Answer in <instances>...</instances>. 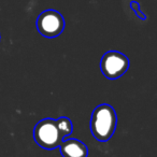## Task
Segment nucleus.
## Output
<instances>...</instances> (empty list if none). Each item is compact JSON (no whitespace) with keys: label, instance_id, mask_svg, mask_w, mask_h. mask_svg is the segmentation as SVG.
<instances>
[{"label":"nucleus","instance_id":"obj_1","mask_svg":"<svg viewBox=\"0 0 157 157\" xmlns=\"http://www.w3.org/2000/svg\"><path fill=\"white\" fill-rule=\"evenodd\" d=\"M117 125V116L113 107L108 103L97 105L92 113L90 131L96 140L107 142L114 135Z\"/></svg>","mask_w":157,"mask_h":157},{"label":"nucleus","instance_id":"obj_2","mask_svg":"<svg viewBox=\"0 0 157 157\" xmlns=\"http://www.w3.org/2000/svg\"><path fill=\"white\" fill-rule=\"evenodd\" d=\"M33 139L40 147L44 150H54L63 141L56 121L53 118H43L36 124L33 128Z\"/></svg>","mask_w":157,"mask_h":157},{"label":"nucleus","instance_id":"obj_3","mask_svg":"<svg viewBox=\"0 0 157 157\" xmlns=\"http://www.w3.org/2000/svg\"><path fill=\"white\" fill-rule=\"evenodd\" d=\"M129 68V59L118 51H109L105 53L100 60V69L102 74L109 80H116L127 72Z\"/></svg>","mask_w":157,"mask_h":157},{"label":"nucleus","instance_id":"obj_4","mask_svg":"<svg viewBox=\"0 0 157 157\" xmlns=\"http://www.w3.org/2000/svg\"><path fill=\"white\" fill-rule=\"evenodd\" d=\"M36 26L41 36L45 38H56L65 29V18L58 11L48 9L43 11L37 18Z\"/></svg>","mask_w":157,"mask_h":157},{"label":"nucleus","instance_id":"obj_5","mask_svg":"<svg viewBox=\"0 0 157 157\" xmlns=\"http://www.w3.org/2000/svg\"><path fill=\"white\" fill-rule=\"evenodd\" d=\"M59 151L63 157H87L88 148L85 143L75 138L63 139L59 144Z\"/></svg>","mask_w":157,"mask_h":157},{"label":"nucleus","instance_id":"obj_6","mask_svg":"<svg viewBox=\"0 0 157 157\" xmlns=\"http://www.w3.org/2000/svg\"><path fill=\"white\" fill-rule=\"evenodd\" d=\"M55 121H56L57 128H58L59 133H60L63 140L66 139V137H68V136L73 132V124H72L70 118L63 116V117H59Z\"/></svg>","mask_w":157,"mask_h":157},{"label":"nucleus","instance_id":"obj_7","mask_svg":"<svg viewBox=\"0 0 157 157\" xmlns=\"http://www.w3.org/2000/svg\"><path fill=\"white\" fill-rule=\"evenodd\" d=\"M129 6H130V8L133 10V12L136 13V15H137L140 20H142V21L146 20V15L142 12L141 8H140V5L137 2V1H131V2L129 3Z\"/></svg>","mask_w":157,"mask_h":157}]
</instances>
